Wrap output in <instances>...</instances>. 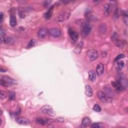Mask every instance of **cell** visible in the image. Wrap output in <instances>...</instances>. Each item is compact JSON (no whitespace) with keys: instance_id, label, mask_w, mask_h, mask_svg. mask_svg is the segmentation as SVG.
Wrapping results in <instances>:
<instances>
[{"instance_id":"obj_1","label":"cell","mask_w":128,"mask_h":128,"mask_svg":"<svg viewBox=\"0 0 128 128\" xmlns=\"http://www.w3.org/2000/svg\"><path fill=\"white\" fill-rule=\"evenodd\" d=\"M1 85L4 87H10L17 84L16 80L7 76H3L0 80Z\"/></svg>"},{"instance_id":"obj_2","label":"cell","mask_w":128,"mask_h":128,"mask_svg":"<svg viewBox=\"0 0 128 128\" xmlns=\"http://www.w3.org/2000/svg\"><path fill=\"white\" fill-rule=\"evenodd\" d=\"M41 111L43 113H44V114H46L50 116L54 117L56 115L55 111L54 110L53 107L48 105L44 106L41 108Z\"/></svg>"},{"instance_id":"obj_3","label":"cell","mask_w":128,"mask_h":128,"mask_svg":"<svg viewBox=\"0 0 128 128\" xmlns=\"http://www.w3.org/2000/svg\"><path fill=\"white\" fill-rule=\"evenodd\" d=\"M91 27L88 22H85L83 24L81 29V33L83 37H86L89 35L91 31Z\"/></svg>"},{"instance_id":"obj_4","label":"cell","mask_w":128,"mask_h":128,"mask_svg":"<svg viewBox=\"0 0 128 128\" xmlns=\"http://www.w3.org/2000/svg\"><path fill=\"white\" fill-rule=\"evenodd\" d=\"M97 96L99 100L104 103H108L111 102L112 101L111 98L108 97L103 91H99L98 92Z\"/></svg>"},{"instance_id":"obj_5","label":"cell","mask_w":128,"mask_h":128,"mask_svg":"<svg viewBox=\"0 0 128 128\" xmlns=\"http://www.w3.org/2000/svg\"><path fill=\"white\" fill-rule=\"evenodd\" d=\"M70 16V13L68 12H64L61 13L58 16L56 19V21L58 22H62L65 21L69 18Z\"/></svg>"},{"instance_id":"obj_6","label":"cell","mask_w":128,"mask_h":128,"mask_svg":"<svg viewBox=\"0 0 128 128\" xmlns=\"http://www.w3.org/2000/svg\"><path fill=\"white\" fill-rule=\"evenodd\" d=\"M48 33L51 36L54 38H59L61 36V31L60 29L56 28L50 29L48 31Z\"/></svg>"},{"instance_id":"obj_7","label":"cell","mask_w":128,"mask_h":128,"mask_svg":"<svg viewBox=\"0 0 128 128\" xmlns=\"http://www.w3.org/2000/svg\"><path fill=\"white\" fill-rule=\"evenodd\" d=\"M87 55L91 61H95L98 58V52L95 49H91L87 52Z\"/></svg>"},{"instance_id":"obj_8","label":"cell","mask_w":128,"mask_h":128,"mask_svg":"<svg viewBox=\"0 0 128 128\" xmlns=\"http://www.w3.org/2000/svg\"><path fill=\"white\" fill-rule=\"evenodd\" d=\"M69 34L73 43H76L78 40L79 34L74 30L71 28L69 29Z\"/></svg>"},{"instance_id":"obj_9","label":"cell","mask_w":128,"mask_h":128,"mask_svg":"<svg viewBox=\"0 0 128 128\" xmlns=\"http://www.w3.org/2000/svg\"><path fill=\"white\" fill-rule=\"evenodd\" d=\"M16 122L19 124L22 125H28L30 124V121L25 118L19 117L16 119Z\"/></svg>"},{"instance_id":"obj_10","label":"cell","mask_w":128,"mask_h":128,"mask_svg":"<svg viewBox=\"0 0 128 128\" xmlns=\"http://www.w3.org/2000/svg\"><path fill=\"white\" fill-rule=\"evenodd\" d=\"M104 72V66L102 63H99L96 67V73L98 76H101Z\"/></svg>"},{"instance_id":"obj_11","label":"cell","mask_w":128,"mask_h":128,"mask_svg":"<svg viewBox=\"0 0 128 128\" xmlns=\"http://www.w3.org/2000/svg\"><path fill=\"white\" fill-rule=\"evenodd\" d=\"M48 33V31L46 28H42L39 30V31L38 33V35L39 38H40L41 39H44L47 36Z\"/></svg>"},{"instance_id":"obj_12","label":"cell","mask_w":128,"mask_h":128,"mask_svg":"<svg viewBox=\"0 0 128 128\" xmlns=\"http://www.w3.org/2000/svg\"><path fill=\"white\" fill-rule=\"evenodd\" d=\"M112 84L113 86L114 87L117 91H121L124 89V86H123L120 81H116L112 82Z\"/></svg>"},{"instance_id":"obj_13","label":"cell","mask_w":128,"mask_h":128,"mask_svg":"<svg viewBox=\"0 0 128 128\" xmlns=\"http://www.w3.org/2000/svg\"><path fill=\"white\" fill-rule=\"evenodd\" d=\"M104 92L108 97L111 98V99L114 95V93H113L112 89L110 87L108 86H106L104 88V92Z\"/></svg>"},{"instance_id":"obj_14","label":"cell","mask_w":128,"mask_h":128,"mask_svg":"<svg viewBox=\"0 0 128 128\" xmlns=\"http://www.w3.org/2000/svg\"><path fill=\"white\" fill-rule=\"evenodd\" d=\"M83 45L84 44L82 42H80L79 43L77 46L75 48V49H74V53L76 54H80L82 52Z\"/></svg>"},{"instance_id":"obj_15","label":"cell","mask_w":128,"mask_h":128,"mask_svg":"<svg viewBox=\"0 0 128 128\" xmlns=\"http://www.w3.org/2000/svg\"><path fill=\"white\" fill-rule=\"evenodd\" d=\"M10 24L12 27H15L17 24V19L15 15L12 14L11 15L10 19Z\"/></svg>"},{"instance_id":"obj_16","label":"cell","mask_w":128,"mask_h":128,"mask_svg":"<svg viewBox=\"0 0 128 128\" xmlns=\"http://www.w3.org/2000/svg\"><path fill=\"white\" fill-rule=\"evenodd\" d=\"M85 93L86 95L88 97H91L93 95V91L92 88L89 85H86L85 87Z\"/></svg>"},{"instance_id":"obj_17","label":"cell","mask_w":128,"mask_h":128,"mask_svg":"<svg viewBox=\"0 0 128 128\" xmlns=\"http://www.w3.org/2000/svg\"><path fill=\"white\" fill-rule=\"evenodd\" d=\"M91 120L90 118L88 117H85L83 119L82 124L84 127H88L91 125Z\"/></svg>"},{"instance_id":"obj_18","label":"cell","mask_w":128,"mask_h":128,"mask_svg":"<svg viewBox=\"0 0 128 128\" xmlns=\"http://www.w3.org/2000/svg\"><path fill=\"white\" fill-rule=\"evenodd\" d=\"M53 9H54V6H52L48 10V11L44 15V17L46 19H49L53 15Z\"/></svg>"},{"instance_id":"obj_19","label":"cell","mask_w":128,"mask_h":128,"mask_svg":"<svg viewBox=\"0 0 128 128\" xmlns=\"http://www.w3.org/2000/svg\"><path fill=\"white\" fill-rule=\"evenodd\" d=\"M89 79L92 81H95L96 79V74L94 70H91L89 73Z\"/></svg>"},{"instance_id":"obj_20","label":"cell","mask_w":128,"mask_h":128,"mask_svg":"<svg viewBox=\"0 0 128 128\" xmlns=\"http://www.w3.org/2000/svg\"><path fill=\"white\" fill-rule=\"evenodd\" d=\"M112 11V7L110 4H106L104 6V12L106 15H109Z\"/></svg>"},{"instance_id":"obj_21","label":"cell","mask_w":128,"mask_h":128,"mask_svg":"<svg viewBox=\"0 0 128 128\" xmlns=\"http://www.w3.org/2000/svg\"><path fill=\"white\" fill-rule=\"evenodd\" d=\"M37 42L35 39H31V40L28 43L27 46V48L30 49L34 47H35L37 45Z\"/></svg>"},{"instance_id":"obj_22","label":"cell","mask_w":128,"mask_h":128,"mask_svg":"<svg viewBox=\"0 0 128 128\" xmlns=\"http://www.w3.org/2000/svg\"><path fill=\"white\" fill-rule=\"evenodd\" d=\"M125 66V63L123 61H119L117 63V69L119 71H121L124 68Z\"/></svg>"},{"instance_id":"obj_23","label":"cell","mask_w":128,"mask_h":128,"mask_svg":"<svg viewBox=\"0 0 128 128\" xmlns=\"http://www.w3.org/2000/svg\"><path fill=\"white\" fill-rule=\"evenodd\" d=\"M5 43L7 44H13L14 43V40L11 37H6L5 39Z\"/></svg>"},{"instance_id":"obj_24","label":"cell","mask_w":128,"mask_h":128,"mask_svg":"<svg viewBox=\"0 0 128 128\" xmlns=\"http://www.w3.org/2000/svg\"><path fill=\"white\" fill-rule=\"evenodd\" d=\"M36 121L37 123H38V124L40 125L44 126L46 125V119H44L43 118H37V119L36 120Z\"/></svg>"},{"instance_id":"obj_25","label":"cell","mask_w":128,"mask_h":128,"mask_svg":"<svg viewBox=\"0 0 128 128\" xmlns=\"http://www.w3.org/2000/svg\"><path fill=\"white\" fill-rule=\"evenodd\" d=\"M123 16L124 17V21L125 24L127 26L128 25V13L126 11H122Z\"/></svg>"},{"instance_id":"obj_26","label":"cell","mask_w":128,"mask_h":128,"mask_svg":"<svg viewBox=\"0 0 128 128\" xmlns=\"http://www.w3.org/2000/svg\"><path fill=\"white\" fill-rule=\"evenodd\" d=\"M1 95H0V98H1V100H4L7 97V93L3 90L1 91Z\"/></svg>"},{"instance_id":"obj_27","label":"cell","mask_w":128,"mask_h":128,"mask_svg":"<svg viewBox=\"0 0 128 128\" xmlns=\"http://www.w3.org/2000/svg\"><path fill=\"white\" fill-rule=\"evenodd\" d=\"M91 127L92 128H101L103 127V126L101 123H93V124L91 125Z\"/></svg>"},{"instance_id":"obj_28","label":"cell","mask_w":128,"mask_h":128,"mask_svg":"<svg viewBox=\"0 0 128 128\" xmlns=\"http://www.w3.org/2000/svg\"><path fill=\"white\" fill-rule=\"evenodd\" d=\"M93 110L96 112H100L101 111V108L98 104H95L93 107Z\"/></svg>"},{"instance_id":"obj_29","label":"cell","mask_w":128,"mask_h":128,"mask_svg":"<svg viewBox=\"0 0 128 128\" xmlns=\"http://www.w3.org/2000/svg\"><path fill=\"white\" fill-rule=\"evenodd\" d=\"M9 98L10 101H13L15 98V93L14 92H11L9 94Z\"/></svg>"},{"instance_id":"obj_30","label":"cell","mask_w":128,"mask_h":128,"mask_svg":"<svg viewBox=\"0 0 128 128\" xmlns=\"http://www.w3.org/2000/svg\"><path fill=\"white\" fill-rule=\"evenodd\" d=\"M54 122V120L50 119V118H47L46 119V125H51Z\"/></svg>"},{"instance_id":"obj_31","label":"cell","mask_w":128,"mask_h":128,"mask_svg":"<svg viewBox=\"0 0 128 128\" xmlns=\"http://www.w3.org/2000/svg\"><path fill=\"white\" fill-rule=\"evenodd\" d=\"M55 121L58 123H63L65 121V119L63 117H59L57 118L55 120Z\"/></svg>"},{"instance_id":"obj_32","label":"cell","mask_w":128,"mask_h":128,"mask_svg":"<svg viewBox=\"0 0 128 128\" xmlns=\"http://www.w3.org/2000/svg\"><path fill=\"white\" fill-rule=\"evenodd\" d=\"M125 57V55H123V54H120V55H118L116 58L115 59V61H119L120 60V59L123 58H124Z\"/></svg>"},{"instance_id":"obj_33","label":"cell","mask_w":128,"mask_h":128,"mask_svg":"<svg viewBox=\"0 0 128 128\" xmlns=\"http://www.w3.org/2000/svg\"><path fill=\"white\" fill-rule=\"evenodd\" d=\"M52 2L51 1H44L43 3V5L45 6V7H48L49 5V4H50V3Z\"/></svg>"},{"instance_id":"obj_34","label":"cell","mask_w":128,"mask_h":128,"mask_svg":"<svg viewBox=\"0 0 128 128\" xmlns=\"http://www.w3.org/2000/svg\"><path fill=\"white\" fill-rule=\"evenodd\" d=\"M5 37L2 36L1 37V43L2 44L3 42L5 43Z\"/></svg>"},{"instance_id":"obj_35","label":"cell","mask_w":128,"mask_h":128,"mask_svg":"<svg viewBox=\"0 0 128 128\" xmlns=\"http://www.w3.org/2000/svg\"><path fill=\"white\" fill-rule=\"evenodd\" d=\"M0 17H1V19H0V21H1V23H2L3 20V14L2 12H1V15H0Z\"/></svg>"},{"instance_id":"obj_36","label":"cell","mask_w":128,"mask_h":128,"mask_svg":"<svg viewBox=\"0 0 128 128\" xmlns=\"http://www.w3.org/2000/svg\"><path fill=\"white\" fill-rule=\"evenodd\" d=\"M6 71H7V70H6V69H3L2 68H1V72L2 73H3V72H6Z\"/></svg>"},{"instance_id":"obj_37","label":"cell","mask_w":128,"mask_h":128,"mask_svg":"<svg viewBox=\"0 0 128 128\" xmlns=\"http://www.w3.org/2000/svg\"><path fill=\"white\" fill-rule=\"evenodd\" d=\"M62 3H63L64 4H67L69 2V1H62Z\"/></svg>"},{"instance_id":"obj_38","label":"cell","mask_w":128,"mask_h":128,"mask_svg":"<svg viewBox=\"0 0 128 128\" xmlns=\"http://www.w3.org/2000/svg\"><path fill=\"white\" fill-rule=\"evenodd\" d=\"M0 121H1V123H0V126H1V125H2V120H1V119L0 120Z\"/></svg>"}]
</instances>
